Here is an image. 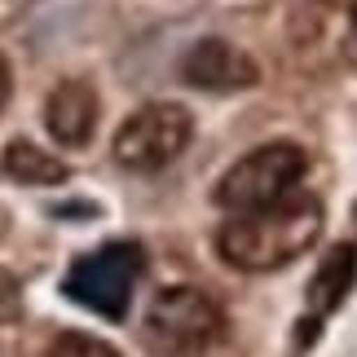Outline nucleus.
Segmentation results:
<instances>
[{
  "mask_svg": "<svg viewBox=\"0 0 357 357\" xmlns=\"http://www.w3.org/2000/svg\"><path fill=\"white\" fill-rule=\"evenodd\" d=\"M98 115H102V102H98V89L89 79H58V89L45 102V128L66 150H79L93 142Z\"/></svg>",
  "mask_w": 357,
  "mask_h": 357,
  "instance_id": "obj_7",
  "label": "nucleus"
},
{
  "mask_svg": "<svg viewBox=\"0 0 357 357\" xmlns=\"http://www.w3.org/2000/svg\"><path fill=\"white\" fill-rule=\"evenodd\" d=\"M195 137V115L176 102H146L115 132V163L128 172H163L185 155Z\"/></svg>",
  "mask_w": 357,
  "mask_h": 357,
  "instance_id": "obj_4",
  "label": "nucleus"
},
{
  "mask_svg": "<svg viewBox=\"0 0 357 357\" xmlns=\"http://www.w3.org/2000/svg\"><path fill=\"white\" fill-rule=\"evenodd\" d=\"M225 326H229L225 309L203 287H190V282H176L168 291H159L146 313V340L176 357L208 353L225 335Z\"/></svg>",
  "mask_w": 357,
  "mask_h": 357,
  "instance_id": "obj_3",
  "label": "nucleus"
},
{
  "mask_svg": "<svg viewBox=\"0 0 357 357\" xmlns=\"http://www.w3.org/2000/svg\"><path fill=\"white\" fill-rule=\"evenodd\" d=\"M146 269V256L137 243H106L98 252L79 256L71 269H66V282L62 291L84 305L102 318H123L132 305V291H137V278Z\"/></svg>",
  "mask_w": 357,
  "mask_h": 357,
  "instance_id": "obj_5",
  "label": "nucleus"
},
{
  "mask_svg": "<svg viewBox=\"0 0 357 357\" xmlns=\"http://www.w3.org/2000/svg\"><path fill=\"white\" fill-rule=\"evenodd\" d=\"M357 278V247L344 243L335 247L331 256L322 260V269L313 273V287H309V305H313V318H326L340 300L349 296V287Z\"/></svg>",
  "mask_w": 357,
  "mask_h": 357,
  "instance_id": "obj_8",
  "label": "nucleus"
},
{
  "mask_svg": "<svg viewBox=\"0 0 357 357\" xmlns=\"http://www.w3.org/2000/svg\"><path fill=\"white\" fill-rule=\"evenodd\" d=\"M309 172V155L296 142H265L256 150H247L238 163H229L216 181L212 199L216 208H225L229 216L243 212H265L273 203H287L300 195V181Z\"/></svg>",
  "mask_w": 357,
  "mask_h": 357,
  "instance_id": "obj_2",
  "label": "nucleus"
},
{
  "mask_svg": "<svg viewBox=\"0 0 357 357\" xmlns=\"http://www.w3.org/2000/svg\"><path fill=\"white\" fill-rule=\"evenodd\" d=\"M322 203L313 195H291L265 212H243L216 229V256L243 273H273L296 265L322 238Z\"/></svg>",
  "mask_w": 357,
  "mask_h": 357,
  "instance_id": "obj_1",
  "label": "nucleus"
},
{
  "mask_svg": "<svg viewBox=\"0 0 357 357\" xmlns=\"http://www.w3.org/2000/svg\"><path fill=\"white\" fill-rule=\"evenodd\" d=\"M13 313H18V282H13V273L0 269V322H9Z\"/></svg>",
  "mask_w": 357,
  "mask_h": 357,
  "instance_id": "obj_11",
  "label": "nucleus"
},
{
  "mask_svg": "<svg viewBox=\"0 0 357 357\" xmlns=\"http://www.w3.org/2000/svg\"><path fill=\"white\" fill-rule=\"evenodd\" d=\"M49 357H123L115 344L89 335V331H62L58 340L49 344Z\"/></svg>",
  "mask_w": 357,
  "mask_h": 357,
  "instance_id": "obj_10",
  "label": "nucleus"
},
{
  "mask_svg": "<svg viewBox=\"0 0 357 357\" xmlns=\"http://www.w3.org/2000/svg\"><path fill=\"white\" fill-rule=\"evenodd\" d=\"M176 75L199 93H247L260 84V66L247 49L221 36L195 40L181 58H176Z\"/></svg>",
  "mask_w": 357,
  "mask_h": 357,
  "instance_id": "obj_6",
  "label": "nucleus"
},
{
  "mask_svg": "<svg viewBox=\"0 0 357 357\" xmlns=\"http://www.w3.org/2000/svg\"><path fill=\"white\" fill-rule=\"evenodd\" d=\"M5 172L13 176V181L22 185H62L66 176V163L58 155H49V150H40L36 142H26V137H13V142L5 146Z\"/></svg>",
  "mask_w": 357,
  "mask_h": 357,
  "instance_id": "obj_9",
  "label": "nucleus"
},
{
  "mask_svg": "<svg viewBox=\"0 0 357 357\" xmlns=\"http://www.w3.org/2000/svg\"><path fill=\"white\" fill-rule=\"evenodd\" d=\"M9 93H13V71H9V62L0 58V106L9 102Z\"/></svg>",
  "mask_w": 357,
  "mask_h": 357,
  "instance_id": "obj_12",
  "label": "nucleus"
}]
</instances>
